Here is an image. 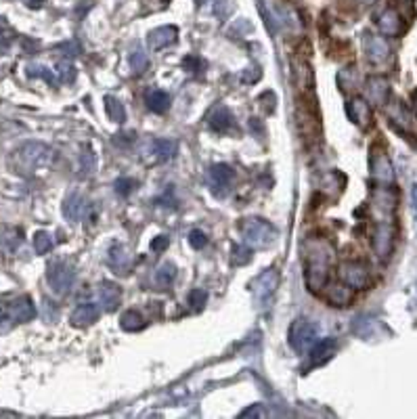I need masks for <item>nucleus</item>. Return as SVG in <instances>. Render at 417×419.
Returning a JSON list of instances; mask_svg holds the SVG:
<instances>
[{"label": "nucleus", "mask_w": 417, "mask_h": 419, "mask_svg": "<svg viewBox=\"0 0 417 419\" xmlns=\"http://www.w3.org/2000/svg\"><path fill=\"white\" fill-rule=\"evenodd\" d=\"M15 43V30L9 26L4 17H0V50H9Z\"/></svg>", "instance_id": "36"}, {"label": "nucleus", "mask_w": 417, "mask_h": 419, "mask_svg": "<svg viewBox=\"0 0 417 419\" xmlns=\"http://www.w3.org/2000/svg\"><path fill=\"white\" fill-rule=\"evenodd\" d=\"M371 243H373V250L377 252V256L388 258L390 256V250H392V231L388 227H379L375 231V235H373Z\"/></svg>", "instance_id": "24"}, {"label": "nucleus", "mask_w": 417, "mask_h": 419, "mask_svg": "<svg viewBox=\"0 0 417 419\" xmlns=\"http://www.w3.org/2000/svg\"><path fill=\"white\" fill-rule=\"evenodd\" d=\"M346 116L350 118L352 124L367 128L371 124V107L363 96H352L346 105Z\"/></svg>", "instance_id": "15"}, {"label": "nucleus", "mask_w": 417, "mask_h": 419, "mask_svg": "<svg viewBox=\"0 0 417 419\" xmlns=\"http://www.w3.org/2000/svg\"><path fill=\"white\" fill-rule=\"evenodd\" d=\"M304 254V281L313 294H319L329 283V271L335 260L333 245L323 237H308L302 245Z\"/></svg>", "instance_id": "1"}, {"label": "nucleus", "mask_w": 417, "mask_h": 419, "mask_svg": "<svg viewBox=\"0 0 417 419\" xmlns=\"http://www.w3.org/2000/svg\"><path fill=\"white\" fill-rule=\"evenodd\" d=\"M277 15L279 19H281V23H283L287 30H291V32H300V30H302L300 15H298L294 9H289V6H277Z\"/></svg>", "instance_id": "28"}, {"label": "nucleus", "mask_w": 417, "mask_h": 419, "mask_svg": "<svg viewBox=\"0 0 417 419\" xmlns=\"http://www.w3.org/2000/svg\"><path fill=\"white\" fill-rule=\"evenodd\" d=\"M260 76H262V72H260L258 67H248V69H243V72H241V80H243L245 84H252V82H256Z\"/></svg>", "instance_id": "45"}, {"label": "nucleus", "mask_w": 417, "mask_h": 419, "mask_svg": "<svg viewBox=\"0 0 417 419\" xmlns=\"http://www.w3.org/2000/svg\"><path fill=\"white\" fill-rule=\"evenodd\" d=\"M168 245H170V239L166 235H160V237H155L151 241V250L153 252H164V250H168Z\"/></svg>", "instance_id": "47"}, {"label": "nucleus", "mask_w": 417, "mask_h": 419, "mask_svg": "<svg viewBox=\"0 0 417 419\" xmlns=\"http://www.w3.org/2000/svg\"><path fill=\"white\" fill-rule=\"evenodd\" d=\"M145 103H147V107L153 111V113H166L168 109H170V105H172V99H170V94L166 93V91H162V89H153V91H149L147 96H145Z\"/></svg>", "instance_id": "21"}, {"label": "nucleus", "mask_w": 417, "mask_h": 419, "mask_svg": "<svg viewBox=\"0 0 417 419\" xmlns=\"http://www.w3.org/2000/svg\"><path fill=\"white\" fill-rule=\"evenodd\" d=\"M189 243H191V247H193V250H204V247L208 245V237H206L204 231L193 229V231L189 233Z\"/></svg>", "instance_id": "43"}, {"label": "nucleus", "mask_w": 417, "mask_h": 419, "mask_svg": "<svg viewBox=\"0 0 417 419\" xmlns=\"http://www.w3.org/2000/svg\"><path fill=\"white\" fill-rule=\"evenodd\" d=\"M289 348L298 354H306L319 342V325L311 319H296L287 331Z\"/></svg>", "instance_id": "4"}, {"label": "nucleus", "mask_w": 417, "mask_h": 419, "mask_svg": "<svg viewBox=\"0 0 417 419\" xmlns=\"http://www.w3.org/2000/svg\"><path fill=\"white\" fill-rule=\"evenodd\" d=\"M327 287V302L333 306H348L355 298V289L348 287L346 283H333V285H325Z\"/></svg>", "instance_id": "19"}, {"label": "nucleus", "mask_w": 417, "mask_h": 419, "mask_svg": "<svg viewBox=\"0 0 417 419\" xmlns=\"http://www.w3.org/2000/svg\"><path fill=\"white\" fill-rule=\"evenodd\" d=\"M388 45L382 40V38H377V36H371V34H365V52H367V59L373 61V63H377V61H382L384 57H388Z\"/></svg>", "instance_id": "25"}, {"label": "nucleus", "mask_w": 417, "mask_h": 419, "mask_svg": "<svg viewBox=\"0 0 417 419\" xmlns=\"http://www.w3.org/2000/svg\"><path fill=\"white\" fill-rule=\"evenodd\" d=\"M128 63H130V67H133L135 74H143V72H147V67H149V59H147V55H145L143 48H137L135 52H130Z\"/></svg>", "instance_id": "38"}, {"label": "nucleus", "mask_w": 417, "mask_h": 419, "mask_svg": "<svg viewBox=\"0 0 417 419\" xmlns=\"http://www.w3.org/2000/svg\"><path fill=\"white\" fill-rule=\"evenodd\" d=\"M208 126L218 133V135H229L237 128V122H235V116H233L231 109L218 105L216 109H212V113L208 116Z\"/></svg>", "instance_id": "12"}, {"label": "nucleus", "mask_w": 417, "mask_h": 419, "mask_svg": "<svg viewBox=\"0 0 417 419\" xmlns=\"http://www.w3.org/2000/svg\"><path fill=\"white\" fill-rule=\"evenodd\" d=\"M371 172L379 181H388V183L392 181V166L388 157L377 149H371Z\"/></svg>", "instance_id": "20"}, {"label": "nucleus", "mask_w": 417, "mask_h": 419, "mask_svg": "<svg viewBox=\"0 0 417 419\" xmlns=\"http://www.w3.org/2000/svg\"><path fill=\"white\" fill-rule=\"evenodd\" d=\"M179 275V269L174 267V262H162L157 269H155V275H153V281L160 289H170L172 283Z\"/></svg>", "instance_id": "23"}, {"label": "nucleus", "mask_w": 417, "mask_h": 419, "mask_svg": "<svg viewBox=\"0 0 417 419\" xmlns=\"http://www.w3.org/2000/svg\"><path fill=\"white\" fill-rule=\"evenodd\" d=\"M52 160V149L45 145V143H36V140H30L26 145H21L13 157H11V166L15 172L19 174H32L40 168H47Z\"/></svg>", "instance_id": "2"}, {"label": "nucleus", "mask_w": 417, "mask_h": 419, "mask_svg": "<svg viewBox=\"0 0 417 419\" xmlns=\"http://www.w3.org/2000/svg\"><path fill=\"white\" fill-rule=\"evenodd\" d=\"M239 231L243 237V243H248L250 247H258V250H269L271 245H275L279 237L275 225L258 216L243 218L239 223Z\"/></svg>", "instance_id": "3"}, {"label": "nucleus", "mask_w": 417, "mask_h": 419, "mask_svg": "<svg viewBox=\"0 0 417 419\" xmlns=\"http://www.w3.org/2000/svg\"><path fill=\"white\" fill-rule=\"evenodd\" d=\"M335 348H338V342L333 340V337H325V340H319L306 354H308V365L304 367V369H311V367H319V365H323L325 361H329L331 357H333V352H335Z\"/></svg>", "instance_id": "14"}, {"label": "nucleus", "mask_w": 417, "mask_h": 419, "mask_svg": "<svg viewBox=\"0 0 417 419\" xmlns=\"http://www.w3.org/2000/svg\"><path fill=\"white\" fill-rule=\"evenodd\" d=\"M52 245H55V241H52V237L47 231H38L34 235V250L38 254H48L52 250Z\"/></svg>", "instance_id": "40"}, {"label": "nucleus", "mask_w": 417, "mask_h": 419, "mask_svg": "<svg viewBox=\"0 0 417 419\" xmlns=\"http://www.w3.org/2000/svg\"><path fill=\"white\" fill-rule=\"evenodd\" d=\"M99 317H101V306L94 304V302H84V304H80L78 308H74L70 321H72V325L74 327H89L93 325V323H96Z\"/></svg>", "instance_id": "17"}, {"label": "nucleus", "mask_w": 417, "mask_h": 419, "mask_svg": "<svg viewBox=\"0 0 417 419\" xmlns=\"http://www.w3.org/2000/svg\"><path fill=\"white\" fill-rule=\"evenodd\" d=\"M63 216L70 220V223H80L84 220V216L89 214L91 210V201L87 199V195L78 193V191H72L65 199H63Z\"/></svg>", "instance_id": "10"}, {"label": "nucleus", "mask_w": 417, "mask_h": 419, "mask_svg": "<svg viewBox=\"0 0 417 419\" xmlns=\"http://www.w3.org/2000/svg\"><path fill=\"white\" fill-rule=\"evenodd\" d=\"M359 2H373V0H359Z\"/></svg>", "instance_id": "50"}, {"label": "nucleus", "mask_w": 417, "mask_h": 419, "mask_svg": "<svg viewBox=\"0 0 417 419\" xmlns=\"http://www.w3.org/2000/svg\"><path fill=\"white\" fill-rule=\"evenodd\" d=\"M74 78H76V67L72 65V61H59L57 63V80L63 84H70V82H74Z\"/></svg>", "instance_id": "37"}, {"label": "nucleus", "mask_w": 417, "mask_h": 419, "mask_svg": "<svg viewBox=\"0 0 417 419\" xmlns=\"http://www.w3.org/2000/svg\"><path fill=\"white\" fill-rule=\"evenodd\" d=\"M187 304H189V308L191 311H195V313H199V311H204V306L208 304V291L206 289H193V291H189V296H187Z\"/></svg>", "instance_id": "32"}, {"label": "nucleus", "mask_w": 417, "mask_h": 419, "mask_svg": "<svg viewBox=\"0 0 417 419\" xmlns=\"http://www.w3.org/2000/svg\"><path fill=\"white\" fill-rule=\"evenodd\" d=\"M15 317H13V306L11 300H0V331H9L15 327Z\"/></svg>", "instance_id": "33"}, {"label": "nucleus", "mask_w": 417, "mask_h": 419, "mask_svg": "<svg viewBox=\"0 0 417 419\" xmlns=\"http://www.w3.org/2000/svg\"><path fill=\"white\" fill-rule=\"evenodd\" d=\"M99 302H101L103 311L113 313L122 302V287L111 281H103L99 287Z\"/></svg>", "instance_id": "18"}, {"label": "nucleus", "mask_w": 417, "mask_h": 419, "mask_svg": "<svg viewBox=\"0 0 417 419\" xmlns=\"http://www.w3.org/2000/svg\"><path fill=\"white\" fill-rule=\"evenodd\" d=\"M179 151V143L172 139H157L153 140V153L160 162H168L177 155Z\"/></svg>", "instance_id": "26"}, {"label": "nucleus", "mask_w": 417, "mask_h": 419, "mask_svg": "<svg viewBox=\"0 0 417 419\" xmlns=\"http://www.w3.org/2000/svg\"><path fill=\"white\" fill-rule=\"evenodd\" d=\"M105 109H107V116H109L113 122L122 124V122L126 120V109H124V105H122L116 96H105Z\"/></svg>", "instance_id": "30"}, {"label": "nucleus", "mask_w": 417, "mask_h": 419, "mask_svg": "<svg viewBox=\"0 0 417 419\" xmlns=\"http://www.w3.org/2000/svg\"><path fill=\"white\" fill-rule=\"evenodd\" d=\"M252 260V247L250 245H233L231 252V262L235 267H243Z\"/></svg>", "instance_id": "35"}, {"label": "nucleus", "mask_w": 417, "mask_h": 419, "mask_svg": "<svg viewBox=\"0 0 417 419\" xmlns=\"http://www.w3.org/2000/svg\"><path fill=\"white\" fill-rule=\"evenodd\" d=\"M291 72H294V82L298 84V91L302 94L311 93V89L315 84V74H313V67H311L308 59L296 55L291 59Z\"/></svg>", "instance_id": "11"}, {"label": "nucleus", "mask_w": 417, "mask_h": 419, "mask_svg": "<svg viewBox=\"0 0 417 419\" xmlns=\"http://www.w3.org/2000/svg\"><path fill=\"white\" fill-rule=\"evenodd\" d=\"M235 9H237L235 0H216L214 6H212V13H214L221 21H227L233 13H235Z\"/></svg>", "instance_id": "34"}, {"label": "nucleus", "mask_w": 417, "mask_h": 419, "mask_svg": "<svg viewBox=\"0 0 417 419\" xmlns=\"http://www.w3.org/2000/svg\"><path fill=\"white\" fill-rule=\"evenodd\" d=\"M367 91H369L371 99H373L375 103H384L386 96H388V84H386V80H382V78H369Z\"/></svg>", "instance_id": "31"}, {"label": "nucleus", "mask_w": 417, "mask_h": 419, "mask_svg": "<svg viewBox=\"0 0 417 419\" xmlns=\"http://www.w3.org/2000/svg\"><path fill=\"white\" fill-rule=\"evenodd\" d=\"M377 26H379L382 34H386V36H394V34H399L401 28H403L401 17H399V13H396L394 9H386V11L377 17Z\"/></svg>", "instance_id": "22"}, {"label": "nucleus", "mask_w": 417, "mask_h": 419, "mask_svg": "<svg viewBox=\"0 0 417 419\" xmlns=\"http://www.w3.org/2000/svg\"><path fill=\"white\" fill-rule=\"evenodd\" d=\"M120 327L128 333H135V331H140L145 327V317L140 315L139 311H126L122 317H120Z\"/></svg>", "instance_id": "29"}, {"label": "nucleus", "mask_w": 417, "mask_h": 419, "mask_svg": "<svg viewBox=\"0 0 417 419\" xmlns=\"http://www.w3.org/2000/svg\"><path fill=\"white\" fill-rule=\"evenodd\" d=\"M279 281H281V277H279L277 271L275 269H267L250 283V289L254 294V302H256L258 308L265 311V308L271 306V302H273V298L277 294Z\"/></svg>", "instance_id": "7"}, {"label": "nucleus", "mask_w": 417, "mask_h": 419, "mask_svg": "<svg viewBox=\"0 0 417 419\" xmlns=\"http://www.w3.org/2000/svg\"><path fill=\"white\" fill-rule=\"evenodd\" d=\"M265 415H267V409L262 405H252L250 409L239 413V418H265Z\"/></svg>", "instance_id": "46"}, {"label": "nucleus", "mask_w": 417, "mask_h": 419, "mask_svg": "<svg viewBox=\"0 0 417 419\" xmlns=\"http://www.w3.org/2000/svg\"><path fill=\"white\" fill-rule=\"evenodd\" d=\"M80 168H82V174L84 177L93 174L94 170H96V157H94V153L91 151V147H84V151L80 155Z\"/></svg>", "instance_id": "39"}, {"label": "nucleus", "mask_w": 417, "mask_h": 419, "mask_svg": "<svg viewBox=\"0 0 417 419\" xmlns=\"http://www.w3.org/2000/svg\"><path fill=\"white\" fill-rule=\"evenodd\" d=\"M47 281L48 287L57 296H67L74 289V283H76V269H74V264L67 262V260H63V258L50 260L47 267Z\"/></svg>", "instance_id": "5"}, {"label": "nucleus", "mask_w": 417, "mask_h": 419, "mask_svg": "<svg viewBox=\"0 0 417 419\" xmlns=\"http://www.w3.org/2000/svg\"><path fill=\"white\" fill-rule=\"evenodd\" d=\"M107 264L111 267L113 273L126 275L130 271V252L122 243H113L107 252Z\"/></svg>", "instance_id": "16"}, {"label": "nucleus", "mask_w": 417, "mask_h": 419, "mask_svg": "<svg viewBox=\"0 0 417 419\" xmlns=\"http://www.w3.org/2000/svg\"><path fill=\"white\" fill-rule=\"evenodd\" d=\"M233 181H235V170L229 164H212L208 170V183L210 191L218 197L227 195L231 191Z\"/></svg>", "instance_id": "9"}, {"label": "nucleus", "mask_w": 417, "mask_h": 419, "mask_svg": "<svg viewBox=\"0 0 417 419\" xmlns=\"http://www.w3.org/2000/svg\"><path fill=\"white\" fill-rule=\"evenodd\" d=\"M28 76L30 78H43V80H47L48 84H57V78L52 76V72L45 67V65H30L28 67Z\"/></svg>", "instance_id": "41"}, {"label": "nucleus", "mask_w": 417, "mask_h": 419, "mask_svg": "<svg viewBox=\"0 0 417 419\" xmlns=\"http://www.w3.org/2000/svg\"><path fill=\"white\" fill-rule=\"evenodd\" d=\"M308 94L304 93L298 101V111H296V120H298V130L300 137L306 140H319L321 137V122H319V113L315 109V105L308 103Z\"/></svg>", "instance_id": "6"}, {"label": "nucleus", "mask_w": 417, "mask_h": 419, "mask_svg": "<svg viewBox=\"0 0 417 419\" xmlns=\"http://www.w3.org/2000/svg\"><path fill=\"white\" fill-rule=\"evenodd\" d=\"M30 9H40L45 4V0H23Z\"/></svg>", "instance_id": "48"}, {"label": "nucleus", "mask_w": 417, "mask_h": 419, "mask_svg": "<svg viewBox=\"0 0 417 419\" xmlns=\"http://www.w3.org/2000/svg\"><path fill=\"white\" fill-rule=\"evenodd\" d=\"M195 2H197V4H206L208 0H195Z\"/></svg>", "instance_id": "49"}, {"label": "nucleus", "mask_w": 417, "mask_h": 419, "mask_svg": "<svg viewBox=\"0 0 417 419\" xmlns=\"http://www.w3.org/2000/svg\"><path fill=\"white\" fill-rule=\"evenodd\" d=\"M21 241H23V235L19 229H4V233L0 235V250L4 252V254H15L17 252V247L21 245Z\"/></svg>", "instance_id": "27"}, {"label": "nucleus", "mask_w": 417, "mask_h": 419, "mask_svg": "<svg viewBox=\"0 0 417 419\" xmlns=\"http://www.w3.org/2000/svg\"><path fill=\"white\" fill-rule=\"evenodd\" d=\"M338 275H340L342 283H346L352 289H367L371 285L369 269L363 262H359V260H346V262H342Z\"/></svg>", "instance_id": "8"}, {"label": "nucleus", "mask_w": 417, "mask_h": 419, "mask_svg": "<svg viewBox=\"0 0 417 419\" xmlns=\"http://www.w3.org/2000/svg\"><path fill=\"white\" fill-rule=\"evenodd\" d=\"M135 186H137V183H135L133 179H118V181L113 183V189H116V193H118L120 197H128V195L135 191Z\"/></svg>", "instance_id": "42"}, {"label": "nucleus", "mask_w": 417, "mask_h": 419, "mask_svg": "<svg viewBox=\"0 0 417 419\" xmlns=\"http://www.w3.org/2000/svg\"><path fill=\"white\" fill-rule=\"evenodd\" d=\"M179 40V28L177 26H162L149 32L147 43L151 50H162V48L172 47Z\"/></svg>", "instance_id": "13"}, {"label": "nucleus", "mask_w": 417, "mask_h": 419, "mask_svg": "<svg viewBox=\"0 0 417 419\" xmlns=\"http://www.w3.org/2000/svg\"><path fill=\"white\" fill-rule=\"evenodd\" d=\"M183 67H185L189 74H197V72H201L199 67H204V61L199 59V57H185L183 59Z\"/></svg>", "instance_id": "44"}]
</instances>
